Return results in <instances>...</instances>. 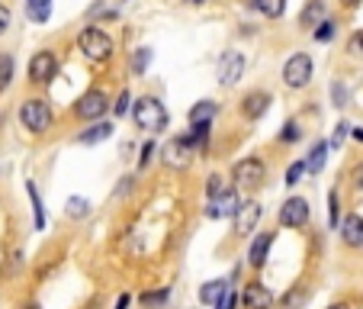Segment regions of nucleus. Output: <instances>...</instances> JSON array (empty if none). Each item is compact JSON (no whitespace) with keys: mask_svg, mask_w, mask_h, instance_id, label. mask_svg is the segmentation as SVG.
<instances>
[{"mask_svg":"<svg viewBox=\"0 0 363 309\" xmlns=\"http://www.w3.org/2000/svg\"><path fill=\"white\" fill-rule=\"evenodd\" d=\"M168 110H164V103L158 97H139L135 106H132V122L145 132H161L168 129Z\"/></svg>","mask_w":363,"mask_h":309,"instance_id":"1","label":"nucleus"},{"mask_svg":"<svg viewBox=\"0 0 363 309\" xmlns=\"http://www.w3.org/2000/svg\"><path fill=\"white\" fill-rule=\"evenodd\" d=\"M19 126L29 129L32 135H42L52 126V103L42 100V97H32V100H23L19 106Z\"/></svg>","mask_w":363,"mask_h":309,"instance_id":"2","label":"nucleus"},{"mask_svg":"<svg viewBox=\"0 0 363 309\" xmlns=\"http://www.w3.org/2000/svg\"><path fill=\"white\" fill-rule=\"evenodd\" d=\"M77 46H81L84 58L93 62V65H100V62H106V58L112 55V39H110V32L100 26H87L84 32H81V39H77Z\"/></svg>","mask_w":363,"mask_h":309,"instance_id":"3","label":"nucleus"},{"mask_svg":"<svg viewBox=\"0 0 363 309\" xmlns=\"http://www.w3.org/2000/svg\"><path fill=\"white\" fill-rule=\"evenodd\" d=\"M312 75H315V62H312V55H306V52H296V55L286 58V65H283V84L293 87V91H302V87L312 81Z\"/></svg>","mask_w":363,"mask_h":309,"instance_id":"4","label":"nucleus"},{"mask_svg":"<svg viewBox=\"0 0 363 309\" xmlns=\"http://www.w3.org/2000/svg\"><path fill=\"white\" fill-rule=\"evenodd\" d=\"M106 110H110V97H106V91H87V94H81V100L75 103V116L77 120H90V122H100L103 116H106Z\"/></svg>","mask_w":363,"mask_h":309,"instance_id":"5","label":"nucleus"},{"mask_svg":"<svg viewBox=\"0 0 363 309\" xmlns=\"http://www.w3.org/2000/svg\"><path fill=\"white\" fill-rule=\"evenodd\" d=\"M267 180V165L261 158H242L235 165V184L242 190H257Z\"/></svg>","mask_w":363,"mask_h":309,"instance_id":"6","label":"nucleus"},{"mask_svg":"<svg viewBox=\"0 0 363 309\" xmlns=\"http://www.w3.org/2000/svg\"><path fill=\"white\" fill-rule=\"evenodd\" d=\"M58 75V58L55 52H48V48H42V52H36V55L29 58V81L32 84H52Z\"/></svg>","mask_w":363,"mask_h":309,"instance_id":"7","label":"nucleus"},{"mask_svg":"<svg viewBox=\"0 0 363 309\" xmlns=\"http://www.w3.org/2000/svg\"><path fill=\"white\" fill-rule=\"evenodd\" d=\"M279 225L286 229H302L308 223V200L306 197H289L286 203L279 206Z\"/></svg>","mask_w":363,"mask_h":309,"instance_id":"8","label":"nucleus"},{"mask_svg":"<svg viewBox=\"0 0 363 309\" xmlns=\"http://www.w3.org/2000/svg\"><path fill=\"white\" fill-rule=\"evenodd\" d=\"M190 155H193V149L184 142V135H177V139H170L164 149H161V161L168 165L170 171H184L186 165H190Z\"/></svg>","mask_w":363,"mask_h":309,"instance_id":"9","label":"nucleus"},{"mask_svg":"<svg viewBox=\"0 0 363 309\" xmlns=\"http://www.w3.org/2000/svg\"><path fill=\"white\" fill-rule=\"evenodd\" d=\"M238 209H242V197H238V190H225L222 197L209 200L206 216H209V219H228V216H232V219H235Z\"/></svg>","mask_w":363,"mask_h":309,"instance_id":"10","label":"nucleus"},{"mask_svg":"<svg viewBox=\"0 0 363 309\" xmlns=\"http://www.w3.org/2000/svg\"><path fill=\"white\" fill-rule=\"evenodd\" d=\"M242 75H244V55L242 52H225L222 62H219V84L232 87L242 81Z\"/></svg>","mask_w":363,"mask_h":309,"instance_id":"11","label":"nucleus"},{"mask_svg":"<svg viewBox=\"0 0 363 309\" xmlns=\"http://www.w3.org/2000/svg\"><path fill=\"white\" fill-rule=\"evenodd\" d=\"M261 216H264V206L261 203H242V209L235 213V235H251L254 229H257V223H261Z\"/></svg>","mask_w":363,"mask_h":309,"instance_id":"12","label":"nucleus"},{"mask_svg":"<svg viewBox=\"0 0 363 309\" xmlns=\"http://www.w3.org/2000/svg\"><path fill=\"white\" fill-rule=\"evenodd\" d=\"M273 97L267 94V91H251V94L242 97V116L244 120H261L264 113L271 110Z\"/></svg>","mask_w":363,"mask_h":309,"instance_id":"13","label":"nucleus"},{"mask_svg":"<svg viewBox=\"0 0 363 309\" xmlns=\"http://www.w3.org/2000/svg\"><path fill=\"white\" fill-rule=\"evenodd\" d=\"M242 303H244V309H273V293H271V287H264L261 281H251L244 287Z\"/></svg>","mask_w":363,"mask_h":309,"instance_id":"14","label":"nucleus"},{"mask_svg":"<svg viewBox=\"0 0 363 309\" xmlns=\"http://www.w3.org/2000/svg\"><path fill=\"white\" fill-rule=\"evenodd\" d=\"M341 242L347 248H363V216L351 213L341 219Z\"/></svg>","mask_w":363,"mask_h":309,"instance_id":"15","label":"nucleus"},{"mask_svg":"<svg viewBox=\"0 0 363 309\" xmlns=\"http://www.w3.org/2000/svg\"><path fill=\"white\" fill-rule=\"evenodd\" d=\"M271 245H273V232L257 235L251 242V248H248V264H251V268H264V264H267V254H271Z\"/></svg>","mask_w":363,"mask_h":309,"instance_id":"16","label":"nucleus"},{"mask_svg":"<svg viewBox=\"0 0 363 309\" xmlns=\"http://www.w3.org/2000/svg\"><path fill=\"white\" fill-rule=\"evenodd\" d=\"M325 23V0H308L302 13H299V26L302 29H318Z\"/></svg>","mask_w":363,"mask_h":309,"instance_id":"17","label":"nucleus"},{"mask_svg":"<svg viewBox=\"0 0 363 309\" xmlns=\"http://www.w3.org/2000/svg\"><path fill=\"white\" fill-rule=\"evenodd\" d=\"M112 129H116V126H112V122H93L90 129H84L81 132V135H77V142H81V145H97V142H106L112 135Z\"/></svg>","mask_w":363,"mask_h":309,"instance_id":"18","label":"nucleus"},{"mask_svg":"<svg viewBox=\"0 0 363 309\" xmlns=\"http://www.w3.org/2000/svg\"><path fill=\"white\" fill-rule=\"evenodd\" d=\"M215 113H219V103H215V100H199V103H193V110H190V126H199V122H213Z\"/></svg>","mask_w":363,"mask_h":309,"instance_id":"19","label":"nucleus"},{"mask_svg":"<svg viewBox=\"0 0 363 309\" xmlns=\"http://www.w3.org/2000/svg\"><path fill=\"white\" fill-rule=\"evenodd\" d=\"M225 290H228L225 281H206L203 287H199V303H203V306H215V303L222 300Z\"/></svg>","mask_w":363,"mask_h":309,"instance_id":"20","label":"nucleus"},{"mask_svg":"<svg viewBox=\"0 0 363 309\" xmlns=\"http://www.w3.org/2000/svg\"><path fill=\"white\" fill-rule=\"evenodd\" d=\"M26 17L32 23H48L52 17V0H26Z\"/></svg>","mask_w":363,"mask_h":309,"instance_id":"21","label":"nucleus"},{"mask_svg":"<svg viewBox=\"0 0 363 309\" xmlns=\"http://www.w3.org/2000/svg\"><path fill=\"white\" fill-rule=\"evenodd\" d=\"M170 300V290L164 287V290H148V293H141L139 297V306L141 309H164Z\"/></svg>","mask_w":363,"mask_h":309,"instance_id":"22","label":"nucleus"},{"mask_svg":"<svg viewBox=\"0 0 363 309\" xmlns=\"http://www.w3.org/2000/svg\"><path fill=\"white\" fill-rule=\"evenodd\" d=\"M209 129H213V122H199V126H190V132L184 135V142L190 149H203L206 139H209Z\"/></svg>","mask_w":363,"mask_h":309,"instance_id":"23","label":"nucleus"},{"mask_svg":"<svg viewBox=\"0 0 363 309\" xmlns=\"http://www.w3.org/2000/svg\"><path fill=\"white\" fill-rule=\"evenodd\" d=\"M325 158H328V142H315L312 155L306 158V171L308 174H318V171L325 168Z\"/></svg>","mask_w":363,"mask_h":309,"instance_id":"24","label":"nucleus"},{"mask_svg":"<svg viewBox=\"0 0 363 309\" xmlns=\"http://www.w3.org/2000/svg\"><path fill=\"white\" fill-rule=\"evenodd\" d=\"M26 194L32 203V216H36V229H46V209H42V197H39V187L32 180H26Z\"/></svg>","mask_w":363,"mask_h":309,"instance_id":"25","label":"nucleus"},{"mask_svg":"<svg viewBox=\"0 0 363 309\" xmlns=\"http://www.w3.org/2000/svg\"><path fill=\"white\" fill-rule=\"evenodd\" d=\"M13 71H17V62L10 52H0V91H7L13 84Z\"/></svg>","mask_w":363,"mask_h":309,"instance_id":"26","label":"nucleus"},{"mask_svg":"<svg viewBox=\"0 0 363 309\" xmlns=\"http://www.w3.org/2000/svg\"><path fill=\"white\" fill-rule=\"evenodd\" d=\"M254 7L261 10L267 19H279L286 13V0H254Z\"/></svg>","mask_w":363,"mask_h":309,"instance_id":"27","label":"nucleus"},{"mask_svg":"<svg viewBox=\"0 0 363 309\" xmlns=\"http://www.w3.org/2000/svg\"><path fill=\"white\" fill-rule=\"evenodd\" d=\"M71 219H84L87 213H90V200H84V197H71L68 200V209H65Z\"/></svg>","mask_w":363,"mask_h":309,"instance_id":"28","label":"nucleus"},{"mask_svg":"<svg viewBox=\"0 0 363 309\" xmlns=\"http://www.w3.org/2000/svg\"><path fill=\"white\" fill-rule=\"evenodd\" d=\"M337 219H341V197L337 190H328V225L337 229Z\"/></svg>","mask_w":363,"mask_h":309,"instance_id":"29","label":"nucleus"},{"mask_svg":"<svg viewBox=\"0 0 363 309\" xmlns=\"http://www.w3.org/2000/svg\"><path fill=\"white\" fill-rule=\"evenodd\" d=\"M148 62H151V48H139L132 55V75H145L148 71Z\"/></svg>","mask_w":363,"mask_h":309,"instance_id":"30","label":"nucleus"},{"mask_svg":"<svg viewBox=\"0 0 363 309\" xmlns=\"http://www.w3.org/2000/svg\"><path fill=\"white\" fill-rule=\"evenodd\" d=\"M225 190H228V184H225V178H222V174H213V178L206 180V194H209V200L222 197Z\"/></svg>","mask_w":363,"mask_h":309,"instance_id":"31","label":"nucleus"},{"mask_svg":"<svg viewBox=\"0 0 363 309\" xmlns=\"http://www.w3.org/2000/svg\"><path fill=\"white\" fill-rule=\"evenodd\" d=\"M302 303H306V293L299 290V287H293V290L283 297V309H299Z\"/></svg>","mask_w":363,"mask_h":309,"instance_id":"32","label":"nucleus"},{"mask_svg":"<svg viewBox=\"0 0 363 309\" xmlns=\"http://www.w3.org/2000/svg\"><path fill=\"white\" fill-rule=\"evenodd\" d=\"M335 29H337L335 19H325V23L315 29V39L318 42H331V39H335Z\"/></svg>","mask_w":363,"mask_h":309,"instance_id":"33","label":"nucleus"},{"mask_svg":"<svg viewBox=\"0 0 363 309\" xmlns=\"http://www.w3.org/2000/svg\"><path fill=\"white\" fill-rule=\"evenodd\" d=\"M302 174H306V161H293V165L286 168V184H289V187H293V184H299V178H302Z\"/></svg>","mask_w":363,"mask_h":309,"instance_id":"34","label":"nucleus"},{"mask_svg":"<svg viewBox=\"0 0 363 309\" xmlns=\"http://www.w3.org/2000/svg\"><path fill=\"white\" fill-rule=\"evenodd\" d=\"M347 52L351 55H363V29H357L354 36L347 39Z\"/></svg>","mask_w":363,"mask_h":309,"instance_id":"35","label":"nucleus"},{"mask_svg":"<svg viewBox=\"0 0 363 309\" xmlns=\"http://www.w3.org/2000/svg\"><path fill=\"white\" fill-rule=\"evenodd\" d=\"M235 306H238V293H235L232 287H228V290L222 293V300L215 303V309H235Z\"/></svg>","mask_w":363,"mask_h":309,"instance_id":"36","label":"nucleus"},{"mask_svg":"<svg viewBox=\"0 0 363 309\" xmlns=\"http://www.w3.org/2000/svg\"><path fill=\"white\" fill-rule=\"evenodd\" d=\"M331 97H335V106H347V87L337 81V84H331Z\"/></svg>","mask_w":363,"mask_h":309,"instance_id":"37","label":"nucleus"},{"mask_svg":"<svg viewBox=\"0 0 363 309\" xmlns=\"http://www.w3.org/2000/svg\"><path fill=\"white\" fill-rule=\"evenodd\" d=\"M347 132H351V122H337L335 126V135H331V145H335V149L347 139Z\"/></svg>","mask_w":363,"mask_h":309,"instance_id":"38","label":"nucleus"},{"mask_svg":"<svg viewBox=\"0 0 363 309\" xmlns=\"http://www.w3.org/2000/svg\"><path fill=\"white\" fill-rule=\"evenodd\" d=\"M112 113H116V116H126V113H129V91H122L119 100L112 103Z\"/></svg>","mask_w":363,"mask_h":309,"instance_id":"39","label":"nucleus"},{"mask_svg":"<svg viewBox=\"0 0 363 309\" xmlns=\"http://www.w3.org/2000/svg\"><path fill=\"white\" fill-rule=\"evenodd\" d=\"M10 23H13V13H10L7 3H0V36L10 29Z\"/></svg>","mask_w":363,"mask_h":309,"instance_id":"40","label":"nucleus"},{"mask_svg":"<svg viewBox=\"0 0 363 309\" xmlns=\"http://www.w3.org/2000/svg\"><path fill=\"white\" fill-rule=\"evenodd\" d=\"M155 151H158V145H155V142H145V145H141V155H139V165H141V168H145V165L151 161V155H155Z\"/></svg>","mask_w":363,"mask_h":309,"instance_id":"41","label":"nucleus"},{"mask_svg":"<svg viewBox=\"0 0 363 309\" xmlns=\"http://www.w3.org/2000/svg\"><path fill=\"white\" fill-rule=\"evenodd\" d=\"M279 139H283V142H296L299 139V126H296V122H286L283 132H279Z\"/></svg>","mask_w":363,"mask_h":309,"instance_id":"42","label":"nucleus"},{"mask_svg":"<svg viewBox=\"0 0 363 309\" xmlns=\"http://www.w3.org/2000/svg\"><path fill=\"white\" fill-rule=\"evenodd\" d=\"M351 180H354V187H357V190H363V161L357 165L354 171H351Z\"/></svg>","mask_w":363,"mask_h":309,"instance_id":"43","label":"nucleus"},{"mask_svg":"<svg viewBox=\"0 0 363 309\" xmlns=\"http://www.w3.org/2000/svg\"><path fill=\"white\" fill-rule=\"evenodd\" d=\"M129 303H132V297L129 293H122L119 300H116V309H129Z\"/></svg>","mask_w":363,"mask_h":309,"instance_id":"44","label":"nucleus"},{"mask_svg":"<svg viewBox=\"0 0 363 309\" xmlns=\"http://www.w3.org/2000/svg\"><path fill=\"white\" fill-rule=\"evenodd\" d=\"M341 3H344V7H347V10H354V7H357V3H360V0H341Z\"/></svg>","mask_w":363,"mask_h":309,"instance_id":"45","label":"nucleus"},{"mask_svg":"<svg viewBox=\"0 0 363 309\" xmlns=\"http://www.w3.org/2000/svg\"><path fill=\"white\" fill-rule=\"evenodd\" d=\"M328 309H351V306H347V303H331Z\"/></svg>","mask_w":363,"mask_h":309,"instance_id":"46","label":"nucleus"},{"mask_svg":"<svg viewBox=\"0 0 363 309\" xmlns=\"http://www.w3.org/2000/svg\"><path fill=\"white\" fill-rule=\"evenodd\" d=\"M351 132H354V139H357V142H363V129H351Z\"/></svg>","mask_w":363,"mask_h":309,"instance_id":"47","label":"nucleus"},{"mask_svg":"<svg viewBox=\"0 0 363 309\" xmlns=\"http://www.w3.org/2000/svg\"><path fill=\"white\" fill-rule=\"evenodd\" d=\"M184 3H190V7H199V3H206V0H184Z\"/></svg>","mask_w":363,"mask_h":309,"instance_id":"48","label":"nucleus"},{"mask_svg":"<svg viewBox=\"0 0 363 309\" xmlns=\"http://www.w3.org/2000/svg\"><path fill=\"white\" fill-rule=\"evenodd\" d=\"M23 309H42V306H39V303H26V306H23Z\"/></svg>","mask_w":363,"mask_h":309,"instance_id":"49","label":"nucleus"},{"mask_svg":"<svg viewBox=\"0 0 363 309\" xmlns=\"http://www.w3.org/2000/svg\"><path fill=\"white\" fill-rule=\"evenodd\" d=\"M122 3H129V0H122Z\"/></svg>","mask_w":363,"mask_h":309,"instance_id":"50","label":"nucleus"}]
</instances>
